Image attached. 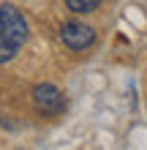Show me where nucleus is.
Masks as SVG:
<instances>
[{"mask_svg": "<svg viewBox=\"0 0 147 150\" xmlns=\"http://www.w3.org/2000/svg\"><path fill=\"white\" fill-rule=\"evenodd\" d=\"M27 22L14 6H0V63H8L27 41Z\"/></svg>", "mask_w": 147, "mask_h": 150, "instance_id": "f257e3e1", "label": "nucleus"}, {"mask_svg": "<svg viewBox=\"0 0 147 150\" xmlns=\"http://www.w3.org/2000/svg\"><path fill=\"white\" fill-rule=\"evenodd\" d=\"M33 104H36V109L41 115H46V117L60 115L65 109V98H63V93H60L55 85H36V90H33Z\"/></svg>", "mask_w": 147, "mask_h": 150, "instance_id": "f03ea898", "label": "nucleus"}, {"mask_svg": "<svg viewBox=\"0 0 147 150\" xmlns=\"http://www.w3.org/2000/svg\"><path fill=\"white\" fill-rule=\"evenodd\" d=\"M60 38L68 49L74 52H82L93 47V41H96V30L90 28V25H82V22H65L63 30H60Z\"/></svg>", "mask_w": 147, "mask_h": 150, "instance_id": "7ed1b4c3", "label": "nucleus"}, {"mask_svg": "<svg viewBox=\"0 0 147 150\" xmlns=\"http://www.w3.org/2000/svg\"><path fill=\"white\" fill-rule=\"evenodd\" d=\"M65 6L71 11H76V14H90V11H96L101 6V0H65Z\"/></svg>", "mask_w": 147, "mask_h": 150, "instance_id": "20e7f679", "label": "nucleus"}]
</instances>
